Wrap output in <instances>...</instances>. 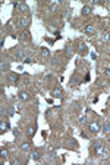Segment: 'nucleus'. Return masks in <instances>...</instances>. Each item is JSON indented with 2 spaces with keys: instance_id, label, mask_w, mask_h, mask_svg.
<instances>
[{
  "instance_id": "10",
  "label": "nucleus",
  "mask_w": 110,
  "mask_h": 165,
  "mask_svg": "<svg viewBox=\"0 0 110 165\" xmlns=\"http://www.w3.org/2000/svg\"><path fill=\"white\" fill-rule=\"evenodd\" d=\"M0 68H2V71L4 72V71H7V69H9V63H7V62H4V60H2V63H0Z\"/></svg>"
},
{
  "instance_id": "15",
  "label": "nucleus",
  "mask_w": 110,
  "mask_h": 165,
  "mask_svg": "<svg viewBox=\"0 0 110 165\" xmlns=\"http://www.w3.org/2000/svg\"><path fill=\"white\" fill-rule=\"evenodd\" d=\"M29 147H31V145H29V143H26V141H25V143H22V145H21V149H22V150H28Z\"/></svg>"
},
{
  "instance_id": "1",
  "label": "nucleus",
  "mask_w": 110,
  "mask_h": 165,
  "mask_svg": "<svg viewBox=\"0 0 110 165\" xmlns=\"http://www.w3.org/2000/svg\"><path fill=\"white\" fill-rule=\"evenodd\" d=\"M88 130H90L91 133H98V131L101 130V125L98 122H91L90 125H88Z\"/></svg>"
},
{
  "instance_id": "27",
  "label": "nucleus",
  "mask_w": 110,
  "mask_h": 165,
  "mask_svg": "<svg viewBox=\"0 0 110 165\" xmlns=\"http://www.w3.org/2000/svg\"><path fill=\"white\" fill-rule=\"evenodd\" d=\"M106 75H110V68H107V69H106Z\"/></svg>"
},
{
  "instance_id": "4",
  "label": "nucleus",
  "mask_w": 110,
  "mask_h": 165,
  "mask_svg": "<svg viewBox=\"0 0 110 165\" xmlns=\"http://www.w3.org/2000/svg\"><path fill=\"white\" fill-rule=\"evenodd\" d=\"M51 94H53V97H62L63 96V91L60 90V89H54L51 91Z\"/></svg>"
},
{
  "instance_id": "5",
  "label": "nucleus",
  "mask_w": 110,
  "mask_h": 165,
  "mask_svg": "<svg viewBox=\"0 0 110 165\" xmlns=\"http://www.w3.org/2000/svg\"><path fill=\"white\" fill-rule=\"evenodd\" d=\"M31 158L34 159V161H40V158H41L40 150H34V152H32V155H31Z\"/></svg>"
},
{
  "instance_id": "21",
  "label": "nucleus",
  "mask_w": 110,
  "mask_h": 165,
  "mask_svg": "<svg viewBox=\"0 0 110 165\" xmlns=\"http://www.w3.org/2000/svg\"><path fill=\"white\" fill-rule=\"evenodd\" d=\"M41 53H43V56H48V50H47L46 47H43V49H41Z\"/></svg>"
},
{
  "instance_id": "9",
  "label": "nucleus",
  "mask_w": 110,
  "mask_h": 165,
  "mask_svg": "<svg viewBox=\"0 0 110 165\" xmlns=\"http://www.w3.org/2000/svg\"><path fill=\"white\" fill-rule=\"evenodd\" d=\"M16 58H19V59H26V56H25V53H24V50H22V49H19L18 52H16Z\"/></svg>"
},
{
  "instance_id": "3",
  "label": "nucleus",
  "mask_w": 110,
  "mask_h": 165,
  "mask_svg": "<svg viewBox=\"0 0 110 165\" xmlns=\"http://www.w3.org/2000/svg\"><path fill=\"white\" fill-rule=\"evenodd\" d=\"M101 146H103V141L101 140H94V141H92V149H94V150L100 149Z\"/></svg>"
},
{
  "instance_id": "14",
  "label": "nucleus",
  "mask_w": 110,
  "mask_h": 165,
  "mask_svg": "<svg viewBox=\"0 0 110 165\" xmlns=\"http://www.w3.org/2000/svg\"><path fill=\"white\" fill-rule=\"evenodd\" d=\"M101 128H103V131H106V133H109V131H110V121H107V122L104 124Z\"/></svg>"
},
{
  "instance_id": "19",
  "label": "nucleus",
  "mask_w": 110,
  "mask_h": 165,
  "mask_svg": "<svg viewBox=\"0 0 110 165\" xmlns=\"http://www.w3.org/2000/svg\"><path fill=\"white\" fill-rule=\"evenodd\" d=\"M65 52L68 53V55H72V46L68 44V46H66V49H65Z\"/></svg>"
},
{
  "instance_id": "24",
  "label": "nucleus",
  "mask_w": 110,
  "mask_h": 165,
  "mask_svg": "<svg viewBox=\"0 0 110 165\" xmlns=\"http://www.w3.org/2000/svg\"><path fill=\"white\" fill-rule=\"evenodd\" d=\"M13 134L18 137V136H19V130H18V128H15V130H13Z\"/></svg>"
},
{
  "instance_id": "26",
  "label": "nucleus",
  "mask_w": 110,
  "mask_h": 165,
  "mask_svg": "<svg viewBox=\"0 0 110 165\" xmlns=\"http://www.w3.org/2000/svg\"><path fill=\"white\" fill-rule=\"evenodd\" d=\"M79 121H81L82 124H85V121H87V119H85V117H81V119H79Z\"/></svg>"
},
{
  "instance_id": "20",
  "label": "nucleus",
  "mask_w": 110,
  "mask_h": 165,
  "mask_svg": "<svg viewBox=\"0 0 110 165\" xmlns=\"http://www.w3.org/2000/svg\"><path fill=\"white\" fill-rule=\"evenodd\" d=\"M28 130H29L28 133H29V136H31V137H32V136L35 134V127H31V128H28Z\"/></svg>"
},
{
  "instance_id": "16",
  "label": "nucleus",
  "mask_w": 110,
  "mask_h": 165,
  "mask_svg": "<svg viewBox=\"0 0 110 165\" xmlns=\"http://www.w3.org/2000/svg\"><path fill=\"white\" fill-rule=\"evenodd\" d=\"M28 22H29V18H22L21 19V25L22 27H26V25H28Z\"/></svg>"
},
{
  "instance_id": "7",
  "label": "nucleus",
  "mask_w": 110,
  "mask_h": 165,
  "mask_svg": "<svg viewBox=\"0 0 110 165\" xmlns=\"http://www.w3.org/2000/svg\"><path fill=\"white\" fill-rule=\"evenodd\" d=\"M15 8L24 10V12H26V10H28V6H26V4H24V3H15Z\"/></svg>"
},
{
  "instance_id": "23",
  "label": "nucleus",
  "mask_w": 110,
  "mask_h": 165,
  "mask_svg": "<svg viewBox=\"0 0 110 165\" xmlns=\"http://www.w3.org/2000/svg\"><path fill=\"white\" fill-rule=\"evenodd\" d=\"M2 156H4V158L7 156V150L6 149H2Z\"/></svg>"
},
{
  "instance_id": "22",
  "label": "nucleus",
  "mask_w": 110,
  "mask_h": 165,
  "mask_svg": "<svg viewBox=\"0 0 110 165\" xmlns=\"http://www.w3.org/2000/svg\"><path fill=\"white\" fill-rule=\"evenodd\" d=\"M103 40H104V41H110V34H104Z\"/></svg>"
},
{
  "instance_id": "17",
  "label": "nucleus",
  "mask_w": 110,
  "mask_h": 165,
  "mask_svg": "<svg viewBox=\"0 0 110 165\" xmlns=\"http://www.w3.org/2000/svg\"><path fill=\"white\" fill-rule=\"evenodd\" d=\"M84 50H85V44H84V43H78V52L82 53Z\"/></svg>"
},
{
  "instance_id": "12",
  "label": "nucleus",
  "mask_w": 110,
  "mask_h": 165,
  "mask_svg": "<svg viewBox=\"0 0 110 165\" xmlns=\"http://www.w3.org/2000/svg\"><path fill=\"white\" fill-rule=\"evenodd\" d=\"M90 13H91V8H88V6L82 8V15H90Z\"/></svg>"
},
{
  "instance_id": "2",
  "label": "nucleus",
  "mask_w": 110,
  "mask_h": 165,
  "mask_svg": "<svg viewBox=\"0 0 110 165\" xmlns=\"http://www.w3.org/2000/svg\"><path fill=\"white\" fill-rule=\"evenodd\" d=\"M18 80H19V75L15 74V72H12V74L7 77V81L10 82V84H15V82H18Z\"/></svg>"
},
{
  "instance_id": "25",
  "label": "nucleus",
  "mask_w": 110,
  "mask_h": 165,
  "mask_svg": "<svg viewBox=\"0 0 110 165\" xmlns=\"http://www.w3.org/2000/svg\"><path fill=\"white\" fill-rule=\"evenodd\" d=\"M84 81H90V74H87V75L84 77Z\"/></svg>"
},
{
  "instance_id": "6",
  "label": "nucleus",
  "mask_w": 110,
  "mask_h": 165,
  "mask_svg": "<svg viewBox=\"0 0 110 165\" xmlns=\"http://www.w3.org/2000/svg\"><path fill=\"white\" fill-rule=\"evenodd\" d=\"M28 97L29 96H28V93H26V91H21L19 93V99H21L22 102H26V100H28Z\"/></svg>"
},
{
  "instance_id": "13",
  "label": "nucleus",
  "mask_w": 110,
  "mask_h": 165,
  "mask_svg": "<svg viewBox=\"0 0 110 165\" xmlns=\"http://www.w3.org/2000/svg\"><path fill=\"white\" fill-rule=\"evenodd\" d=\"M2 115H3V117H9V115H10V112L7 111V106H3L2 108Z\"/></svg>"
},
{
  "instance_id": "11",
  "label": "nucleus",
  "mask_w": 110,
  "mask_h": 165,
  "mask_svg": "<svg viewBox=\"0 0 110 165\" xmlns=\"http://www.w3.org/2000/svg\"><path fill=\"white\" fill-rule=\"evenodd\" d=\"M21 40H29V32L28 31H24V32H22V34H21Z\"/></svg>"
},
{
  "instance_id": "18",
  "label": "nucleus",
  "mask_w": 110,
  "mask_h": 165,
  "mask_svg": "<svg viewBox=\"0 0 110 165\" xmlns=\"http://www.w3.org/2000/svg\"><path fill=\"white\" fill-rule=\"evenodd\" d=\"M85 32H88V34H91V32H94V27H92V25H87V28H85Z\"/></svg>"
},
{
  "instance_id": "8",
  "label": "nucleus",
  "mask_w": 110,
  "mask_h": 165,
  "mask_svg": "<svg viewBox=\"0 0 110 165\" xmlns=\"http://www.w3.org/2000/svg\"><path fill=\"white\" fill-rule=\"evenodd\" d=\"M95 152H97V155H100V156H103V158H104V156H106V153H107V150H106V149H104V146H101V147H100V149H97Z\"/></svg>"
}]
</instances>
